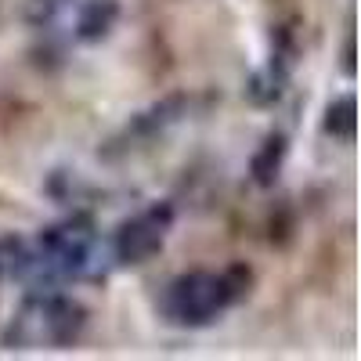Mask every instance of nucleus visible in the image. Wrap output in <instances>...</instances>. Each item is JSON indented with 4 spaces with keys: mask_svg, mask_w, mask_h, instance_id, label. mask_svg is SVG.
<instances>
[{
    "mask_svg": "<svg viewBox=\"0 0 361 361\" xmlns=\"http://www.w3.org/2000/svg\"><path fill=\"white\" fill-rule=\"evenodd\" d=\"M343 76H354L357 73V66H354V33H347V40H343Z\"/></svg>",
    "mask_w": 361,
    "mask_h": 361,
    "instance_id": "ddd939ff",
    "label": "nucleus"
},
{
    "mask_svg": "<svg viewBox=\"0 0 361 361\" xmlns=\"http://www.w3.org/2000/svg\"><path fill=\"white\" fill-rule=\"evenodd\" d=\"M66 4H69V0H29V11H33L37 22H47L51 15H58Z\"/></svg>",
    "mask_w": 361,
    "mask_h": 361,
    "instance_id": "f8f14e48",
    "label": "nucleus"
},
{
    "mask_svg": "<svg viewBox=\"0 0 361 361\" xmlns=\"http://www.w3.org/2000/svg\"><path fill=\"white\" fill-rule=\"evenodd\" d=\"M119 22V0H87L76 15V37L83 44H102Z\"/></svg>",
    "mask_w": 361,
    "mask_h": 361,
    "instance_id": "0eeeda50",
    "label": "nucleus"
},
{
    "mask_svg": "<svg viewBox=\"0 0 361 361\" xmlns=\"http://www.w3.org/2000/svg\"><path fill=\"white\" fill-rule=\"evenodd\" d=\"M289 69H293V58L271 51L267 66H260V69L246 80V102L257 105V109L275 105V102L286 94V87H289Z\"/></svg>",
    "mask_w": 361,
    "mask_h": 361,
    "instance_id": "39448f33",
    "label": "nucleus"
},
{
    "mask_svg": "<svg viewBox=\"0 0 361 361\" xmlns=\"http://www.w3.org/2000/svg\"><path fill=\"white\" fill-rule=\"evenodd\" d=\"M87 329V307L66 293H29L22 307L0 333L8 350H40V347H69Z\"/></svg>",
    "mask_w": 361,
    "mask_h": 361,
    "instance_id": "f257e3e1",
    "label": "nucleus"
},
{
    "mask_svg": "<svg viewBox=\"0 0 361 361\" xmlns=\"http://www.w3.org/2000/svg\"><path fill=\"white\" fill-rule=\"evenodd\" d=\"M322 130H325L329 137L350 145V141H354V130H357V98H354V94H336L333 102L325 105Z\"/></svg>",
    "mask_w": 361,
    "mask_h": 361,
    "instance_id": "6e6552de",
    "label": "nucleus"
},
{
    "mask_svg": "<svg viewBox=\"0 0 361 361\" xmlns=\"http://www.w3.org/2000/svg\"><path fill=\"white\" fill-rule=\"evenodd\" d=\"M231 304L235 300L228 293V282L221 271H188V275H177L159 300L163 318L173 325H185V329L209 325Z\"/></svg>",
    "mask_w": 361,
    "mask_h": 361,
    "instance_id": "f03ea898",
    "label": "nucleus"
},
{
    "mask_svg": "<svg viewBox=\"0 0 361 361\" xmlns=\"http://www.w3.org/2000/svg\"><path fill=\"white\" fill-rule=\"evenodd\" d=\"M286 152H289V137L282 130L264 137V145L250 159V177H253L257 188H275V180L282 173V163H286Z\"/></svg>",
    "mask_w": 361,
    "mask_h": 361,
    "instance_id": "423d86ee",
    "label": "nucleus"
},
{
    "mask_svg": "<svg viewBox=\"0 0 361 361\" xmlns=\"http://www.w3.org/2000/svg\"><path fill=\"white\" fill-rule=\"evenodd\" d=\"M224 282H228V293H231V300L238 304V300H246L250 293H253V282H257V275H253V267L250 264H243V260H235V264H228L224 271Z\"/></svg>",
    "mask_w": 361,
    "mask_h": 361,
    "instance_id": "9d476101",
    "label": "nucleus"
},
{
    "mask_svg": "<svg viewBox=\"0 0 361 361\" xmlns=\"http://www.w3.org/2000/svg\"><path fill=\"white\" fill-rule=\"evenodd\" d=\"M293 228H296V221H293V209H289L286 202L271 209V221H267V238H271V246H286L289 238H293Z\"/></svg>",
    "mask_w": 361,
    "mask_h": 361,
    "instance_id": "9b49d317",
    "label": "nucleus"
},
{
    "mask_svg": "<svg viewBox=\"0 0 361 361\" xmlns=\"http://www.w3.org/2000/svg\"><path fill=\"white\" fill-rule=\"evenodd\" d=\"M188 112V98L185 94H173V98H163L159 105H152L148 112H141V116H134V123H127V130H123V137H116V141H134L130 148H137V145H145V141H152V137H159L163 130H170L180 116ZM112 141V145H116Z\"/></svg>",
    "mask_w": 361,
    "mask_h": 361,
    "instance_id": "20e7f679",
    "label": "nucleus"
},
{
    "mask_svg": "<svg viewBox=\"0 0 361 361\" xmlns=\"http://www.w3.org/2000/svg\"><path fill=\"white\" fill-rule=\"evenodd\" d=\"M25 264H29V238L22 235L0 238V282H22Z\"/></svg>",
    "mask_w": 361,
    "mask_h": 361,
    "instance_id": "1a4fd4ad",
    "label": "nucleus"
},
{
    "mask_svg": "<svg viewBox=\"0 0 361 361\" xmlns=\"http://www.w3.org/2000/svg\"><path fill=\"white\" fill-rule=\"evenodd\" d=\"M173 228V206L170 202H156V206H148L141 209L137 217L123 221L116 228L112 235V264L119 267H137V264H148L166 243V235Z\"/></svg>",
    "mask_w": 361,
    "mask_h": 361,
    "instance_id": "7ed1b4c3",
    "label": "nucleus"
}]
</instances>
